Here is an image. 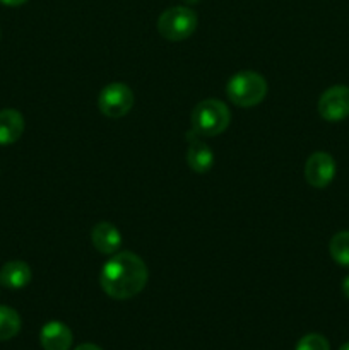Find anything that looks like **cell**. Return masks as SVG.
<instances>
[{
	"label": "cell",
	"mask_w": 349,
	"mask_h": 350,
	"mask_svg": "<svg viewBox=\"0 0 349 350\" xmlns=\"http://www.w3.org/2000/svg\"><path fill=\"white\" fill-rule=\"evenodd\" d=\"M147 279H149L147 265L139 255L130 252H116L103 265L99 284L106 296L116 301H125L142 293Z\"/></svg>",
	"instance_id": "6da1fadb"
},
{
	"label": "cell",
	"mask_w": 349,
	"mask_h": 350,
	"mask_svg": "<svg viewBox=\"0 0 349 350\" xmlns=\"http://www.w3.org/2000/svg\"><path fill=\"white\" fill-rule=\"evenodd\" d=\"M226 94L233 105L240 108H253L266 98L267 81L259 72L242 70L228 81Z\"/></svg>",
	"instance_id": "7a4b0ae2"
},
{
	"label": "cell",
	"mask_w": 349,
	"mask_h": 350,
	"mask_svg": "<svg viewBox=\"0 0 349 350\" xmlns=\"http://www.w3.org/2000/svg\"><path fill=\"white\" fill-rule=\"evenodd\" d=\"M231 122L229 108L219 99H204L192 111V129L201 137L221 135Z\"/></svg>",
	"instance_id": "3957f363"
},
{
	"label": "cell",
	"mask_w": 349,
	"mask_h": 350,
	"mask_svg": "<svg viewBox=\"0 0 349 350\" xmlns=\"http://www.w3.org/2000/svg\"><path fill=\"white\" fill-rule=\"evenodd\" d=\"M197 23V14L188 7H170L157 17V31L168 41H183L195 33Z\"/></svg>",
	"instance_id": "277c9868"
},
{
	"label": "cell",
	"mask_w": 349,
	"mask_h": 350,
	"mask_svg": "<svg viewBox=\"0 0 349 350\" xmlns=\"http://www.w3.org/2000/svg\"><path fill=\"white\" fill-rule=\"evenodd\" d=\"M133 103H135V98H133L132 89L123 82L108 84L101 89L98 98L99 111L112 120L125 116L133 108Z\"/></svg>",
	"instance_id": "5b68a950"
},
{
	"label": "cell",
	"mask_w": 349,
	"mask_h": 350,
	"mask_svg": "<svg viewBox=\"0 0 349 350\" xmlns=\"http://www.w3.org/2000/svg\"><path fill=\"white\" fill-rule=\"evenodd\" d=\"M318 115L325 122L337 123L349 116V88L348 85H332L322 92L318 99Z\"/></svg>",
	"instance_id": "8992f818"
},
{
	"label": "cell",
	"mask_w": 349,
	"mask_h": 350,
	"mask_svg": "<svg viewBox=\"0 0 349 350\" xmlns=\"http://www.w3.org/2000/svg\"><path fill=\"white\" fill-rule=\"evenodd\" d=\"M335 161L327 152H315L305 164V178L313 188H327L335 176Z\"/></svg>",
	"instance_id": "52a82bcc"
},
{
	"label": "cell",
	"mask_w": 349,
	"mask_h": 350,
	"mask_svg": "<svg viewBox=\"0 0 349 350\" xmlns=\"http://www.w3.org/2000/svg\"><path fill=\"white\" fill-rule=\"evenodd\" d=\"M72 332L62 321H48L40 332V344L43 350H68L72 345Z\"/></svg>",
	"instance_id": "ba28073f"
},
{
	"label": "cell",
	"mask_w": 349,
	"mask_h": 350,
	"mask_svg": "<svg viewBox=\"0 0 349 350\" xmlns=\"http://www.w3.org/2000/svg\"><path fill=\"white\" fill-rule=\"evenodd\" d=\"M91 243L103 255H115L122 246V234L112 222H98L91 231Z\"/></svg>",
	"instance_id": "9c48e42d"
},
{
	"label": "cell",
	"mask_w": 349,
	"mask_h": 350,
	"mask_svg": "<svg viewBox=\"0 0 349 350\" xmlns=\"http://www.w3.org/2000/svg\"><path fill=\"white\" fill-rule=\"evenodd\" d=\"M31 277L33 273H31L29 265L21 260L7 262L0 269V284L7 289H23L31 282Z\"/></svg>",
	"instance_id": "30bf717a"
},
{
	"label": "cell",
	"mask_w": 349,
	"mask_h": 350,
	"mask_svg": "<svg viewBox=\"0 0 349 350\" xmlns=\"http://www.w3.org/2000/svg\"><path fill=\"white\" fill-rule=\"evenodd\" d=\"M187 164L197 174H205L214 164V152L205 142L192 139L187 149Z\"/></svg>",
	"instance_id": "8fae6325"
},
{
	"label": "cell",
	"mask_w": 349,
	"mask_h": 350,
	"mask_svg": "<svg viewBox=\"0 0 349 350\" xmlns=\"http://www.w3.org/2000/svg\"><path fill=\"white\" fill-rule=\"evenodd\" d=\"M24 132V118L17 109L0 111V146L17 142Z\"/></svg>",
	"instance_id": "7c38bea8"
},
{
	"label": "cell",
	"mask_w": 349,
	"mask_h": 350,
	"mask_svg": "<svg viewBox=\"0 0 349 350\" xmlns=\"http://www.w3.org/2000/svg\"><path fill=\"white\" fill-rule=\"evenodd\" d=\"M21 332V317L9 306H0V342L10 340Z\"/></svg>",
	"instance_id": "4fadbf2b"
},
{
	"label": "cell",
	"mask_w": 349,
	"mask_h": 350,
	"mask_svg": "<svg viewBox=\"0 0 349 350\" xmlns=\"http://www.w3.org/2000/svg\"><path fill=\"white\" fill-rule=\"evenodd\" d=\"M332 260L342 267H349V231H339L328 243Z\"/></svg>",
	"instance_id": "5bb4252c"
},
{
	"label": "cell",
	"mask_w": 349,
	"mask_h": 350,
	"mask_svg": "<svg viewBox=\"0 0 349 350\" xmlns=\"http://www.w3.org/2000/svg\"><path fill=\"white\" fill-rule=\"evenodd\" d=\"M294 350H331L327 338L320 334H308L300 338Z\"/></svg>",
	"instance_id": "9a60e30c"
},
{
	"label": "cell",
	"mask_w": 349,
	"mask_h": 350,
	"mask_svg": "<svg viewBox=\"0 0 349 350\" xmlns=\"http://www.w3.org/2000/svg\"><path fill=\"white\" fill-rule=\"evenodd\" d=\"M0 2H2L3 5H9V7H17V5H23V3H26L27 0H0Z\"/></svg>",
	"instance_id": "2e32d148"
},
{
	"label": "cell",
	"mask_w": 349,
	"mask_h": 350,
	"mask_svg": "<svg viewBox=\"0 0 349 350\" xmlns=\"http://www.w3.org/2000/svg\"><path fill=\"white\" fill-rule=\"evenodd\" d=\"M74 350H101L98 347V345L94 344H81L79 347H75Z\"/></svg>",
	"instance_id": "e0dca14e"
},
{
	"label": "cell",
	"mask_w": 349,
	"mask_h": 350,
	"mask_svg": "<svg viewBox=\"0 0 349 350\" xmlns=\"http://www.w3.org/2000/svg\"><path fill=\"white\" fill-rule=\"evenodd\" d=\"M342 293H344V296L349 299V275L342 280Z\"/></svg>",
	"instance_id": "ac0fdd59"
},
{
	"label": "cell",
	"mask_w": 349,
	"mask_h": 350,
	"mask_svg": "<svg viewBox=\"0 0 349 350\" xmlns=\"http://www.w3.org/2000/svg\"><path fill=\"white\" fill-rule=\"evenodd\" d=\"M183 3H187V5H195V3H198L201 0H181Z\"/></svg>",
	"instance_id": "d6986e66"
},
{
	"label": "cell",
	"mask_w": 349,
	"mask_h": 350,
	"mask_svg": "<svg viewBox=\"0 0 349 350\" xmlns=\"http://www.w3.org/2000/svg\"><path fill=\"white\" fill-rule=\"evenodd\" d=\"M339 350H349V342H346L344 345H341V349Z\"/></svg>",
	"instance_id": "ffe728a7"
}]
</instances>
